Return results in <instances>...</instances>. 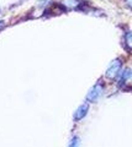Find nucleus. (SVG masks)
<instances>
[{"label":"nucleus","instance_id":"nucleus-2","mask_svg":"<svg viewBox=\"0 0 132 147\" xmlns=\"http://www.w3.org/2000/svg\"><path fill=\"white\" fill-rule=\"evenodd\" d=\"M104 92V85L101 82H98L96 85L93 86V88L89 91L88 96H86V99H88V102H96V100L101 97Z\"/></svg>","mask_w":132,"mask_h":147},{"label":"nucleus","instance_id":"nucleus-3","mask_svg":"<svg viewBox=\"0 0 132 147\" xmlns=\"http://www.w3.org/2000/svg\"><path fill=\"white\" fill-rule=\"evenodd\" d=\"M88 110H89V104L88 103L81 104L80 107L75 110V113H74V120H81L83 118H85L86 113H88Z\"/></svg>","mask_w":132,"mask_h":147},{"label":"nucleus","instance_id":"nucleus-4","mask_svg":"<svg viewBox=\"0 0 132 147\" xmlns=\"http://www.w3.org/2000/svg\"><path fill=\"white\" fill-rule=\"evenodd\" d=\"M124 40H125V47L127 48V50H132V31L126 32Z\"/></svg>","mask_w":132,"mask_h":147},{"label":"nucleus","instance_id":"nucleus-1","mask_svg":"<svg viewBox=\"0 0 132 147\" xmlns=\"http://www.w3.org/2000/svg\"><path fill=\"white\" fill-rule=\"evenodd\" d=\"M121 66H122L121 60H119V59L112 60L110 63V65H109L106 72H105V76L110 80H115L117 77V75L120 74V71H121Z\"/></svg>","mask_w":132,"mask_h":147},{"label":"nucleus","instance_id":"nucleus-5","mask_svg":"<svg viewBox=\"0 0 132 147\" xmlns=\"http://www.w3.org/2000/svg\"><path fill=\"white\" fill-rule=\"evenodd\" d=\"M125 4H126V6H127V7L132 10V0H125Z\"/></svg>","mask_w":132,"mask_h":147},{"label":"nucleus","instance_id":"nucleus-6","mask_svg":"<svg viewBox=\"0 0 132 147\" xmlns=\"http://www.w3.org/2000/svg\"><path fill=\"white\" fill-rule=\"evenodd\" d=\"M78 144H79V141H78V139H74V140H73V141L70 142V144H69V145H70V146H73V145H78Z\"/></svg>","mask_w":132,"mask_h":147}]
</instances>
